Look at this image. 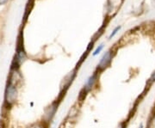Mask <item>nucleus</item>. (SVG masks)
<instances>
[{
	"mask_svg": "<svg viewBox=\"0 0 155 128\" xmlns=\"http://www.w3.org/2000/svg\"><path fill=\"white\" fill-rule=\"evenodd\" d=\"M18 88L17 81L13 79H9L5 91V104L7 107H13L18 101Z\"/></svg>",
	"mask_w": 155,
	"mask_h": 128,
	"instance_id": "nucleus-1",
	"label": "nucleus"
},
{
	"mask_svg": "<svg viewBox=\"0 0 155 128\" xmlns=\"http://www.w3.org/2000/svg\"><path fill=\"white\" fill-rule=\"evenodd\" d=\"M58 101H54L50 104L49 106H48L44 109V113H43V116H42V120L43 122L49 126V123L53 120V119L55 115L57 109H58Z\"/></svg>",
	"mask_w": 155,
	"mask_h": 128,
	"instance_id": "nucleus-2",
	"label": "nucleus"
},
{
	"mask_svg": "<svg viewBox=\"0 0 155 128\" xmlns=\"http://www.w3.org/2000/svg\"><path fill=\"white\" fill-rule=\"evenodd\" d=\"M113 52L111 50L107 51L103 55V57L101 58L99 63L97 64V72H104V70H106L108 67L110 66V63L112 61V59H113Z\"/></svg>",
	"mask_w": 155,
	"mask_h": 128,
	"instance_id": "nucleus-3",
	"label": "nucleus"
},
{
	"mask_svg": "<svg viewBox=\"0 0 155 128\" xmlns=\"http://www.w3.org/2000/svg\"><path fill=\"white\" fill-rule=\"evenodd\" d=\"M97 80H98V74H97V72H94L92 75H91V76L85 80V83L84 84V94L87 95L88 93H90L92 89H94L95 86L97 85Z\"/></svg>",
	"mask_w": 155,
	"mask_h": 128,
	"instance_id": "nucleus-4",
	"label": "nucleus"
},
{
	"mask_svg": "<svg viewBox=\"0 0 155 128\" xmlns=\"http://www.w3.org/2000/svg\"><path fill=\"white\" fill-rule=\"evenodd\" d=\"M74 78H75V73H74L73 71L71 72L68 73L67 76L63 78V80H62V84H61V89H67V88H68V87L70 86V84L72 83Z\"/></svg>",
	"mask_w": 155,
	"mask_h": 128,
	"instance_id": "nucleus-5",
	"label": "nucleus"
},
{
	"mask_svg": "<svg viewBox=\"0 0 155 128\" xmlns=\"http://www.w3.org/2000/svg\"><path fill=\"white\" fill-rule=\"evenodd\" d=\"M24 128H48V126L46 125L43 121H37L28 125Z\"/></svg>",
	"mask_w": 155,
	"mask_h": 128,
	"instance_id": "nucleus-6",
	"label": "nucleus"
},
{
	"mask_svg": "<svg viewBox=\"0 0 155 128\" xmlns=\"http://www.w3.org/2000/svg\"><path fill=\"white\" fill-rule=\"evenodd\" d=\"M104 49V44H101L99 45L97 48H96V50L93 52V53H92V56L93 57H95V56H97V55H98L100 53L102 52V50Z\"/></svg>",
	"mask_w": 155,
	"mask_h": 128,
	"instance_id": "nucleus-7",
	"label": "nucleus"
},
{
	"mask_svg": "<svg viewBox=\"0 0 155 128\" xmlns=\"http://www.w3.org/2000/svg\"><path fill=\"white\" fill-rule=\"evenodd\" d=\"M120 28H121V27H120V26L116 27V28H115L114 30H113V32L110 34V35L109 36V39H111V38H113V37H114V36L116 35V34H117V32H118V31L120 30Z\"/></svg>",
	"mask_w": 155,
	"mask_h": 128,
	"instance_id": "nucleus-8",
	"label": "nucleus"
},
{
	"mask_svg": "<svg viewBox=\"0 0 155 128\" xmlns=\"http://www.w3.org/2000/svg\"><path fill=\"white\" fill-rule=\"evenodd\" d=\"M149 80L150 83H153V82H154L155 81V71L153 72V73L152 74V76H151V78H150Z\"/></svg>",
	"mask_w": 155,
	"mask_h": 128,
	"instance_id": "nucleus-9",
	"label": "nucleus"
},
{
	"mask_svg": "<svg viewBox=\"0 0 155 128\" xmlns=\"http://www.w3.org/2000/svg\"><path fill=\"white\" fill-rule=\"evenodd\" d=\"M116 128H125V124L124 123H120Z\"/></svg>",
	"mask_w": 155,
	"mask_h": 128,
	"instance_id": "nucleus-10",
	"label": "nucleus"
},
{
	"mask_svg": "<svg viewBox=\"0 0 155 128\" xmlns=\"http://www.w3.org/2000/svg\"><path fill=\"white\" fill-rule=\"evenodd\" d=\"M7 1H8V0H0V5H4V4H5Z\"/></svg>",
	"mask_w": 155,
	"mask_h": 128,
	"instance_id": "nucleus-11",
	"label": "nucleus"
},
{
	"mask_svg": "<svg viewBox=\"0 0 155 128\" xmlns=\"http://www.w3.org/2000/svg\"><path fill=\"white\" fill-rule=\"evenodd\" d=\"M140 128H143V125H142V124H141V125L140 126Z\"/></svg>",
	"mask_w": 155,
	"mask_h": 128,
	"instance_id": "nucleus-12",
	"label": "nucleus"
}]
</instances>
